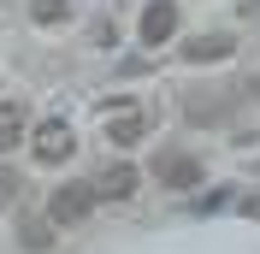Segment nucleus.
Returning <instances> with one entry per match:
<instances>
[{"label":"nucleus","mask_w":260,"mask_h":254,"mask_svg":"<svg viewBox=\"0 0 260 254\" xmlns=\"http://www.w3.org/2000/svg\"><path fill=\"white\" fill-rule=\"evenodd\" d=\"M95 183H59L53 189V201H48V219L53 225H77V219H89V207H95Z\"/></svg>","instance_id":"obj_1"},{"label":"nucleus","mask_w":260,"mask_h":254,"mask_svg":"<svg viewBox=\"0 0 260 254\" xmlns=\"http://www.w3.org/2000/svg\"><path fill=\"white\" fill-rule=\"evenodd\" d=\"M77 154V130L65 124V118H48V124L36 130V160L42 166H59V160H71Z\"/></svg>","instance_id":"obj_2"},{"label":"nucleus","mask_w":260,"mask_h":254,"mask_svg":"<svg viewBox=\"0 0 260 254\" xmlns=\"http://www.w3.org/2000/svg\"><path fill=\"white\" fill-rule=\"evenodd\" d=\"M107 136H113L118 148H136L148 136V124H142V112L130 107V101H113V112H107Z\"/></svg>","instance_id":"obj_3"},{"label":"nucleus","mask_w":260,"mask_h":254,"mask_svg":"<svg viewBox=\"0 0 260 254\" xmlns=\"http://www.w3.org/2000/svg\"><path fill=\"white\" fill-rule=\"evenodd\" d=\"M172 30H178V6H172V0H148L142 42H148V48H160V42H172Z\"/></svg>","instance_id":"obj_4"},{"label":"nucleus","mask_w":260,"mask_h":254,"mask_svg":"<svg viewBox=\"0 0 260 254\" xmlns=\"http://www.w3.org/2000/svg\"><path fill=\"white\" fill-rule=\"evenodd\" d=\"M160 183H172V189H195V183H201V160H195V154H166L160 160Z\"/></svg>","instance_id":"obj_5"},{"label":"nucleus","mask_w":260,"mask_h":254,"mask_svg":"<svg viewBox=\"0 0 260 254\" xmlns=\"http://www.w3.org/2000/svg\"><path fill=\"white\" fill-rule=\"evenodd\" d=\"M101 195H113V201H124V195H136V166H113L107 177H95Z\"/></svg>","instance_id":"obj_6"},{"label":"nucleus","mask_w":260,"mask_h":254,"mask_svg":"<svg viewBox=\"0 0 260 254\" xmlns=\"http://www.w3.org/2000/svg\"><path fill=\"white\" fill-rule=\"evenodd\" d=\"M183 59H189V65H207V59H231V42H225V36H201V42H189V48H183Z\"/></svg>","instance_id":"obj_7"},{"label":"nucleus","mask_w":260,"mask_h":254,"mask_svg":"<svg viewBox=\"0 0 260 254\" xmlns=\"http://www.w3.org/2000/svg\"><path fill=\"white\" fill-rule=\"evenodd\" d=\"M65 12H71V0H30V18H36V24H59Z\"/></svg>","instance_id":"obj_8"},{"label":"nucleus","mask_w":260,"mask_h":254,"mask_svg":"<svg viewBox=\"0 0 260 254\" xmlns=\"http://www.w3.org/2000/svg\"><path fill=\"white\" fill-rule=\"evenodd\" d=\"M48 242H53V219H36V225H24V248H36V254H42Z\"/></svg>","instance_id":"obj_9"},{"label":"nucleus","mask_w":260,"mask_h":254,"mask_svg":"<svg viewBox=\"0 0 260 254\" xmlns=\"http://www.w3.org/2000/svg\"><path fill=\"white\" fill-rule=\"evenodd\" d=\"M18 136H24V118L0 112V148H18Z\"/></svg>","instance_id":"obj_10"},{"label":"nucleus","mask_w":260,"mask_h":254,"mask_svg":"<svg viewBox=\"0 0 260 254\" xmlns=\"http://www.w3.org/2000/svg\"><path fill=\"white\" fill-rule=\"evenodd\" d=\"M12 195H18V172H12V166H0V201H12Z\"/></svg>","instance_id":"obj_11"},{"label":"nucleus","mask_w":260,"mask_h":254,"mask_svg":"<svg viewBox=\"0 0 260 254\" xmlns=\"http://www.w3.org/2000/svg\"><path fill=\"white\" fill-rule=\"evenodd\" d=\"M248 219H260V195H248Z\"/></svg>","instance_id":"obj_12"}]
</instances>
